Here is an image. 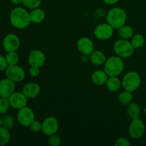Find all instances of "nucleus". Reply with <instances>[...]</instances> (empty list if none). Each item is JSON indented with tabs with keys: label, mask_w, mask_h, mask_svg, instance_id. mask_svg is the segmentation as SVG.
<instances>
[{
	"label": "nucleus",
	"mask_w": 146,
	"mask_h": 146,
	"mask_svg": "<svg viewBox=\"0 0 146 146\" xmlns=\"http://www.w3.org/2000/svg\"><path fill=\"white\" fill-rule=\"evenodd\" d=\"M11 135L9 130L4 128L2 125L0 126V146L5 145L9 142Z\"/></svg>",
	"instance_id": "nucleus-24"
},
{
	"label": "nucleus",
	"mask_w": 146,
	"mask_h": 146,
	"mask_svg": "<svg viewBox=\"0 0 146 146\" xmlns=\"http://www.w3.org/2000/svg\"><path fill=\"white\" fill-rule=\"evenodd\" d=\"M122 87L124 90L134 92L140 87L141 84V76L136 71H128L125 74L121 81Z\"/></svg>",
	"instance_id": "nucleus-4"
},
{
	"label": "nucleus",
	"mask_w": 146,
	"mask_h": 146,
	"mask_svg": "<svg viewBox=\"0 0 146 146\" xmlns=\"http://www.w3.org/2000/svg\"><path fill=\"white\" fill-rule=\"evenodd\" d=\"M133 98V96L132 92L124 90L118 96V101L122 105L128 106L132 102Z\"/></svg>",
	"instance_id": "nucleus-23"
},
{
	"label": "nucleus",
	"mask_w": 146,
	"mask_h": 146,
	"mask_svg": "<svg viewBox=\"0 0 146 146\" xmlns=\"http://www.w3.org/2000/svg\"><path fill=\"white\" fill-rule=\"evenodd\" d=\"M4 74H5L7 78L15 83L24 81L26 77V73L24 69L17 64L9 65L4 71Z\"/></svg>",
	"instance_id": "nucleus-6"
},
{
	"label": "nucleus",
	"mask_w": 146,
	"mask_h": 146,
	"mask_svg": "<svg viewBox=\"0 0 146 146\" xmlns=\"http://www.w3.org/2000/svg\"><path fill=\"white\" fill-rule=\"evenodd\" d=\"M17 119L19 123L24 127H29L35 120L34 111L28 106H25L18 111Z\"/></svg>",
	"instance_id": "nucleus-7"
},
{
	"label": "nucleus",
	"mask_w": 146,
	"mask_h": 146,
	"mask_svg": "<svg viewBox=\"0 0 146 146\" xmlns=\"http://www.w3.org/2000/svg\"><path fill=\"white\" fill-rule=\"evenodd\" d=\"M118 34L121 38L128 40L134 35V30L131 26L124 24L118 29Z\"/></svg>",
	"instance_id": "nucleus-21"
},
{
	"label": "nucleus",
	"mask_w": 146,
	"mask_h": 146,
	"mask_svg": "<svg viewBox=\"0 0 146 146\" xmlns=\"http://www.w3.org/2000/svg\"><path fill=\"white\" fill-rule=\"evenodd\" d=\"M145 131V125L142 120L138 118L133 119L128 128L130 136L134 139H138L144 135Z\"/></svg>",
	"instance_id": "nucleus-9"
},
{
	"label": "nucleus",
	"mask_w": 146,
	"mask_h": 146,
	"mask_svg": "<svg viewBox=\"0 0 146 146\" xmlns=\"http://www.w3.org/2000/svg\"><path fill=\"white\" fill-rule=\"evenodd\" d=\"M108 74L104 70H96L91 75V81L95 85L103 86L106 84L108 78Z\"/></svg>",
	"instance_id": "nucleus-17"
},
{
	"label": "nucleus",
	"mask_w": 146,
	"mask_h": 146,
	"mask_svg": "<svg viewBox=\"0 0 146 146\" xmlns=\"http://www.w3.org/2000/svg\"><path fill=\"white\" fill-rule=\"evenodd\" d=\"M10 23L17 29H24L31 24L29 12L21 7L13 9L9 15Z\"/></svg>",
	"instance_id": "nucleus-1"
},
{
	"label": "nucleus",
	"mask_w": 146,
	"mask_h": 146,
	"mask_svg": "<svg viewBox=\"0 0 146 146\" xmlns=\"http://www.w3.org/2000/svg\"><path fill=\"white\" fill-rule=\"evenodd\" d=\"M131 44L135 48V49L141 48L145 44V38L142 34H134L133 37L131 38Z\"/></svg>",
	"instance_id": "nucleus-25"
},
{
	"label": "nucleus",
	"mask_w": 146,
	"mask_h": 146,
	"mask_svg": "<svg viewBox=\"0 0 146 146\" xmlns=\"http://www.w3.org/2000/svg\"><path fill=\"white\" fill-rule=\"evenodd\" d=\"M10 106L14 109L19 110L24 107L27 106L28 103V98L26 96L23 92H16L14 91L8 98Z\"/></svg>",
	"instance_id": "nucleus-12"
},
{
	"label": "nucleus",
	"mask_w": 146,
	"mask_h": 146,
	"mask_svg": "<svg viewBox=\"0 0 146 146\" xmlns=\"http://www.w3.org/2000/svg\"><path fill=\"white\" fill-rule=\"evenodd\" d=\"M8 66V63L6 59V57L0 54V71H5Z\"/></svg>",
	"instance_id": "nucleus-33"
},
{
	"label": "nucleus",
	"mask_w": 146,
	"mask_h": 146,
	"mask_svg": "<svg viewBox=\"0 0 146 146\" xmlns=\"http://www.w3.org/2000/svg\"><path fill=\"white\" fill-rule=\"evenodd\" d=\"M1 119H2L1 125L9 130L11 129L15 124V118L11 114H5V115H4Z\"/></svg>",
	"instance_id": "nucleus-26"
},
{
	"label": "nucleus",
	"mask_w": 146,
	"mask_h": 146,
	"mask_svg": "<svg viewBox=\"0 0 146 146\" xmlns=\"http://www.w3.org/2000/svg\"><path fill=\"white\" fill-rule=\"evenodd\" d=\"M77 48L84 55H90L94 51V44L88 37H82L77 41Z\"/></svg>",
	"instance_id": "nucleus-14"
},
{
	"label": "nucleus",
	"mask_w": 146,
	"mask_h": 146,
	"mask_svg": "<svg viewBox=\"0 0 146 146\" xmlns=\"http://www.w3.org/2000/svg\"><path fill=\"white\" fill-rule=\"evenodd\" d=\"M127 114L132 120L139 118L141 114V108L139 105L135 103H131L128 104L127 108Z\"/></svg>",
	"instance_id": "nucleus-22"
},
{
	"label": "nucleus",
	"mask_w": 146,
	"mask_h": 146,
	"mask_svg": "<svg viewBox=\"0 0 146 146\" xmlns=\"http://www.w3.org/2000/svg\"><path fill=\"white\" fill-rule=\"evenodd\" d=\"M16 83L6 77L0 81V97L9 98L15 91Z\"/></svg>",
	"instance_id": "nucleus-15"
},
{
	"label": "nucleus",
	"mask_w": 146,
	"mask_h": 146,
	"mask_svg": "<svg viewBox=\"0 0 146 146\" xmlns=\"http://www.w3.org/2000/svg\"><path fill=\"white\" fill-rule=\"evenodd\" d=\"M11 1L15 5H19L23 3V0H11Z\"/></svg>",
	"instance_id": "nucleus-36"
},
{
	"label": "nucleus",
	"mask_w": 146,
	"mask_h": 146,
	"mask_svg": "<svg viewBox=\"0 0 146 146\" xmlns=\"http://www.w3.org/2000/svg\"><path fill=\"white\" fill-rule=\"evenodd\" d=\"M28 61L31 66H36L41 68L46 62V56L40 50H32L28 56Z\"/></svg>",
	"instance_id": "nucleus-13"
},
{
	"label": "nucleus",
	"mask_w": 146,
	"mask_h": 146,
	"mask_svg": "<svg viewBox=\"0 0 146 146\" xmlns=\"http://www.w3.org/2000/svg\"><path fill=\"white\" fill-rule=\"evenodd\" d=\"M40 74V68L36 66H31L29 68V74L32 77H36Z\"/></svg>",
	"instance_id": "nucleus-34"
},
{
	"label": "nucleus",
	"mask_w": 146,
	"mask_h": 146,
	"mask_svg": "<svg viewBox=\"0 0 146 146\" xmlns=\"http://www.w3.org/2000/svg\"><path fill=\"white\" fill-rule=\"evenodd\" d=\"M131 145V142L126 138H119L115 141V146H129Z\"/></svg>",
	"instance_id": "nucleus-32"
},
{
	"label": "nucleus",
	"mask_w": 146,
	"mask_h": 146,
	"mask_svg": "<svg viewBox=\"0 0 146 146\" xmlns=\"http://www.w3.org/2000/svg\"><path fill=\"white\" fill-rule=\"evenodd\" d=\"M10 104L8 98L0 97V115H5L9 109Z\"/></svg>",
	"instance_id": "nucleus-28"
},
{
	"label": "nucleus",
	"mask_w": 146,
	"mask_h": 146,
	"mask_svg": "<svg viewBox=\"0 0 146 146\" xmlns=\"http://www.w3.org/2000/svg\"><path fill=\"white\" fill-rule=\"evenodd\" d=\"M41 0H23L22 4L27 9H34L40 7Z\"/></svg>",
	"instance_id": "nucleus-29"
},
{
	"label": "nucleus",
	"mask_w": 146,
	"mask_h": 146,
	"mask_svg": "<svg viewBox=\"0 0 146 146\" xmlns=\"http://www.w3.org/2000/svg\"><path fill=\"white\" fill-rule=\"evenodd\" d=\"M125 64L122 58L114 56L106 60L104 63V71L108 76H118L124 70Z\"/></svg>",
	"instance_id": "nucleus-3"
},
{
	"label": "nucleus",
	"mask_w": 146,
	"mask_h": 146,
	"mask_svg": "<svg viewBox=\"0 0 146 146\" xmlns=\"http://www.w3.org/2000/svg\"><path fill=\"white\" fill-rule=\"evenodd\" d=\"M1 123H2V119H1V116H0V126H1Z\"/></svg>",
	"instance_id": "nucleus-37"
},
{
	"label": "nucleus",
	"mask_w": 146,
	"mask_h": 146,
	"mask_svg": "<svg viewBox=\"0 0 146 146\" xmlns=\"http://www.w3.org/2000/svg\"><path fill=\"white\" fill-rule=\"evenodd\" d=\"M61 143V140L56 133L49 136L48 138V144L51 146H59Z\"/></svg>",
	"instance_id": "nucleus-31"
},
{
	"label": "nucleus",
	"mask_w": 146,
	"mask_h": 146,
	"mask_svg": "<svg viewBox=\"0 0 146 146\" xmlns=\"http://www.w3.org/2000/svg\"><path fill=\"white\" fill-rule=\"evenodd\" d=\"M6 59H7L8 65H16L18 64L19 61V56L17 51H11V52H8L7 55L5 56Z\"/></svg>",
	"instance_id": "nucleus-27"
},
{
	"label": "nucleus",
	"mask_w": 146,
	"mask_h": 146,
	"mask_svg": "<svg viewBox=\"0 0 146 146\" xmlns=\"http://www.w3.org/2000/svg\"><path fill=\"white\" fill-rule=\"evenodd\" d=\"M106 86L111 92H117L122 86V84L118 76H109L106 83Z\"/></svg>",
	"instance_id": "nucleus-19"
},
{
	"label": "nucleus",
	"mask_w": 146,
	"mask_h": 146,
	"mask_svg": "<svg viewBox=\"0 0 146 146\" xmlns=\"http://www.w3.org/2000/svg\"><path fill=\"white\" fill-rule=\"evenodd\" d=\"M113 50L116 56L122 58L131 57L135 51V48L133 46L131 41L127 39L121 38L114 43Z\"/></svg>",
	"instance_id": "nucleus-5"
},
{
	"label": "nucleus",
	"mask_w": 146,
	"mask_h": 146,
	"mask_svg": "<svg viewBox=\"0 0 146 146\" xmlns=\"http://www.w3.org/2000/svg\"><path fill=\"white\" fill-rule=\"evenodd\" d=\"M127 14L125 10L121 7L111 9L106 14V21L114 29H118L125 24Z\"/></svg>",
	"instance_id": "nucleus-2"
},
{
	"label": "nucleus",
	"mask_w": 146,
	"mask_h": 146,
	"mask_svg": "<svg viewBox=\"0 0 146 146\" xmlns=\"http://www.w3.org/2000/svg\"><path fill=\"white\" fill-rule=\"evenodd\" d=\"M106 58V56L102 51L98 50H94L91 54H90V61L95 66H101L104 64Z\"/></svg>",
	"instance_id": "nucleus-20"
},
{
	"label": "nucleus",
	"mask_w": 146,
	"mask_h": 146,
	"mask_svg": "<svg viewBox=\"0 0 146 146\" xmlns=\"http://www.w3.org/2000/svg\"><path fill=\"white\" fill-rule=\"evenodd\" d=\"M58 121L54 116H48L42 122L41 132L46 136L56 134L58 130Z\"/></svg>",
	"instance_id": "nucleus-10"
},
{
	"label": "nucleus",
	"mask_w": 146,
	"mask_h": 146,
	"mask_svg": "<svg viewBox=\"0 0 146 146\" xmlns=\"http://www.w3.org/2000/svg\"><path fill=\"white\" fill-rule=\"evenodd\" d=\"M114 29L108 23H102L97 26L94 31L96 38L101 41H106L113 35Z\"/></svg>",
	"instance_id": "nucleus-8"
},
{
	"label": "nucleus",
	"mask_w": 146,
	"mask_h": 146,
	"mask_svg": "<svg viewBox=\"0 0 146 146\" xmlns=\"http://www.w3.org/2000/svg\"><path fill=\"white\" fill-rule=\"evenodd\" d=\"M22 92L29 98H35L41 92V87L37 83L29 82L24 86Z\"/></svg>",
	"instance_id": "nucleus-16"
},
{
	"label": "nucleus",
	"mask_w": 146,
	"mask_h": 146,
	"mask_svg": "<svg viewBox=\"0 0 146 146\" xmlns=\"http://www.w3.org/2000/svg\"><path fill=\"white\" fill-rule=\"evenodd\" d=\"M29 16L31 22L34 24H40L43 22L46 18L45 11L39 7L31 10L29 12Z\"/></svg>",
	"instance_id": "nucleus-18"
},
{
	"label": "nucleus",
	"mask_w": 146,
	"mask_h": 146,
	"mask_svg": "<svg viewBox=\"0 0 146 146\" xmlns=\"http://www.w3.org/2000/svg\"><path fill=\"white\" fill-rule=\"evenodd\" d=\"M145 115H146V106H145Z\"/></svg>",
	"instance_id": "nucleus-38"
},
{
	"label": "nucleus",
	"mask_w": 146,
	"mask_h": 146,
	"mask_svg": "<svg viewBox=\"0 0 146 146\" xmlns=\"http://www.w3.org/2000/svg\"><path fill=\"white\" fill-rule=\"evenodd\" d=\"M105 4H108V5H113V4H116L117 2L119 1V0H103Z\"/></svg>",
	"instance_id": "nucleus-35"
},
{
	"label": "nucleus",
	"mask_w": 146,
	"mask_h": 146,
	"mask_svg": "<svg viewBox=\"0 0 146 146\" xmlns=\"http://www.w3.org/2000/svg\"><path fill=\"white\" fill-rule=\"evenodd\" d=\"M29 127L30 130H31L32 132H40V131H41V128H42V123H41L38 121H36V120H34V121L30 124V125Z\"/></svg>",
	"instance_id": "nucleus-30"
},
{
	"label": "nucleus",
	"mask_w": 146,
	"mask_h": 146,
	"mask_svg": "<svg viewBox=\"0 0 146 146\" xmlns=\"http://www.w3.org/2000/svg\"><path fill=\"white\" fill-rule=\"evenodd\" d=\"M2 46L7 53L17 51L20 46V40L17 35L9 34L5 36L2 41Z\"/></svg>",
	"instance_id": "nucleus-11"
}]
</instances>
